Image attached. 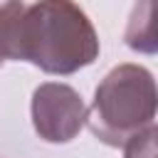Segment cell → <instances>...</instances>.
I'll use <instances>...</instances> for the list:
<instances>
[{
  "mask_svg": "<svg viewBox=\"0 0 158 158\" xmlns=\"http://www.w3.org/2000/svg\"><path fill=\"white\" fill-rule=\"evenodd\" d=\"M99 57V35L74 0H37L20 20L17 59L47 74H74Z\"/></svg>",
  "mask_w": 158,
  "mask_h": 158,
  "instance_id": "cell-1",
  "label": "cell"
},
{
  "mask_svg": "<svg viewBox=\"0 0 158 158\" xmlns=\"http://www.w3.org/2000/svg\"><path fill=\"white\" fill-rule=\"evenodd\" d=\"M156 114L158 84L153 74L141 64H118L99 81L86 109V123L101 143L123 148L153 123Z\"/></svg>",
  "mask_w": 158,
  "mask_h": 158,
  "instance_id": "cell-2",
  "label": "cell"
},
{
  "mask_svg": "<svg viewBox=\"0 0 158 158\" xmlns=\"http://www.w3.org/2000/svg\"><path fill=\"white\" fill-rule=\"evenodd\" d=\"M32 126L47 143H69L86 123V106L79 91L62 81H44L32 94Z\"/></svg>",
  "mask_w": 158,
  "mask_h": 158,
  "instance_id": "cell-3",
  "label": "cell"
},
{
  "mask_svg": "<svg viewBox=\"0 0 158 158\" xmlns=\"http://www.w3.org/2000/svg\"><path fill=\"white\" fill-rule=\"evenodd\" d=\"M123 42L128 49L141 54H158V0H136Z\"/></svg>",
  "mask_w": 158,
  "mask_h": 158,
  "instance_id": "cell-4",
  "label": "cell"
},
{
  "mask_svg": "<svg viewBox=\"0 0 158 158\" xmlns=\"http://www.w3.org/2000/svg\"><path fill=\"white\" fill-rule=\"evenodd\" d=\"M22 15H25L22 0H0V54L5 59H17V37Z\"/></svg>",
  "mask_w": 158,
  "mask_h": 158,
  "instance_id": "cell-5",
  "label": "cell"
},
{
  "mask_svg": "<svg viewBox=\"0 0 158 158\" xmlns=\"http://www.w3.org/2000/svg\"><path fill=\"white\" fill-rule=\"evenodd\" d=\"M123 158H158V123H151L123 146Z\"/></svg>",
  "mask_w": 158,
  "mask_h": 158,
  "instance_id": "cell-6",
  "label": "cell"
},
{
  "mask_svg": "<svg viewBox=\"0 0 158 158\" xmlns=\"http://www.w3.org/2000/svg\"><path fill=\"white\" fill-rule=\"evenodd\" d=\"M2 62H5V57H2V54H0V64H2Z\"/></svg>",
  "mask_w": 158,
  "mask_h": 158,
  "instance_id": "cell-7",
  "label": "cell"
}]
</instances>
